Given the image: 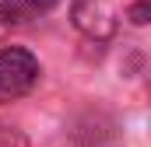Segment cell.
Segmentation results:
<instances>
[{
  "label": "cell",
  "instance_id": "1",
  "mask_svg": "<svg viewBox=\"0 0 151 147\" xmlns=\"http://www.w3.org/2000/svg\"><path fill=\"white\" fill-rule=\"evenodd\" d=\"M39 81V60L21 49V46H7L0 49V102H14L21 95H28Z\"/></svg>",
  "mask_w": 151,
  "mask_h": 147
},
{
  "label": "cell",
  "instance_id": "2",
  "mask_svg": "<svg viewBox=\"0 0 151 147\" xmlns=\"http://www.w3.org/2000/svg\"><path fill=\"white\" fill-rule=\"evenodd\" d=\"M70 21L91 42H106L116 32V11L109 0H74L70 4Z\"/></svg>",
  "mask_w": 151,
  "mask_h": 147
},
{
  "label": "cell",
  "instance_id": "3",
  "mask_svg": "<svg viewBox=\"0 0 151 147\" xmlns=\"http://www.w3.org/2000/svg\"><path fill=\"white\" fill-rule=\"evenodd\" d=\"M0 147H25V137H21L14 126L0 123Z\"/></svg>",
  "mask_w": 151,
  "mask_h": 147
},
{
  "label": "cell",
  "instance_id": "4",
  "mask_svg": "<svg viewBox=\"0 0 151 147\" xmlns=\"http://www.w3.org/2000/svg\"><path fill=\"white\" fill-rule=\"evenodd\" d=\"M127 18H130L134 25H148V18H151V4H148V0H141V4H134V7L127 11Z\"/></svg>",
  "mask_w": 151,
  "mask_h": 147
}]
</instances>
